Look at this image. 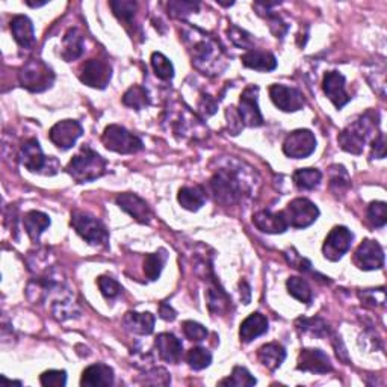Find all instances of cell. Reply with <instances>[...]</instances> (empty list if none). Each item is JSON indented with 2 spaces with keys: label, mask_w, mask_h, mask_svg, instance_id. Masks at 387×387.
I'll return each instance as SVG.
<instances>
[{
  "label": "cell",
  "mask_w": 387,
  "mask_h": 387,
  "mask_svg": "<svg viewBox=\"0 0 387 387\" xmlns=\"http://www.w3.org/2000/svg\"><path fill=\"white\" fill-rule=\"evenodd\" d=\"M257 381L256 378L251 375L245 367L236 366L233 367V372L230 377L224 378L222 381H220L221 386H230V387H245V386H255Z\"/></svg>",
  "instance_id": "obj_37"
},
{
  "label": "cell",
  "mask_w": 387,
  "mask_h": 387,
  "mask_svg": "<svg viewBox=\"0 0 387 387\" xmlns=\"http://www.w3.org/2000/svg\"><path fill=\"white\" fill-rule=\"evenodd\" d=\"M124 327L129 331L135 333V335H151L153 330H155V317L150 312H129L126 313V317L123 319Z\"/></svg>",
  "instance_id": "obj_24"
},
{
  "label": "cell",
  "mask_w": 387,
  "mask_h": 387,
  "mask_svg": "<svg viewBox=\"0 0 387 387\" xmlns=\"http://www.w3.org/2000/svg\"><path fill=\"white\" fill-rule=\"evenodd\" d=\"M109 5L114 14L124 23H130L138 10V3L133 0H112Z\"/></svg>",
  "instance_id": "obj_39"
},
{
  "label": "cell",
  "mask_w": 387,
  "mask_h": 387,
  "mask_svg": "<svg viewBox=\"0 0 387 387\" xmlns=\"http://www.w3.org/2000/svg\"><path fill=\"white\" fill-rule=\"evenodd\" d=\"M367 218L375 227H384L387 222V206L384 202H374L367 208Z\"/></svg>",
  "instance_id": "obj_40"
},
{
  "label": "cell",
  "mask_w": 387,
  "mask_h": 387,
  "mask_svg": "<svg viewBox=\"0 0 387 387\" xmlns=\"http://www.w3.org/2000/svg\"><path fill=\"white\" fill-rule=\"evenodd\" d=\"M242 64L247 68L257 71H273L277 67V59L271 52L265 50H250L241 58Z\"/></svg>",
  "instance_id": "obj_25"
},
{
  "label": "cell",
  "mask_w": 387,
  "mask_h": 387,
  "mask_svg": "<svg viewBox=\"0 0 387 387\" xmlns=\"http://www.w3.org/2000/svg\"><path fill=\"white\" fill-rule=\"evenodd\" d=\"M372 156L377 159L386 158V141L383 133H378L372 142Z\"/></svg>",
  "instance_id": "obj_46"
},
{
  "label": "cell",
  "mask_w": 387,
  "mask_h": 387,
  "mask_svg": "<svg viewBox=\"0 0 387 387\" xmlns=\"http://www.w3.org/2000/svg\"><path fill=\"white\" fill-rule=\"evenodd\" d=\"M353 239H354V235L347 227L344 226L335 227L328 233L326 242H324V247H322L324 257L331 260V262H337V260H340L342 256H344L351 248Z\"/></svg>",
  "instance_id": "obj_10"
},
{
  "label": "cell",
  "mask_w": 387,
  "mask_h": 387,
  "mask_svg": "<svg viewBox=\"0 0 387 387\" xmlns=\"http://www.w3.org/2000/svg\"><path fill=\"white\" fill-rule=\"evenodd\" d=\"M114 384V369L103 363L88 366L84 374L80 386L85 387H106Z\"/></svg>",
  "instance_id": "obj_21"
},
{
  "label": "cell",
  "mask_w": 387,
  "mask_h": 387,
  "mask_svg": "<svg viewBox=\"0 0 387 387\" xmlns=\"http://www.w3.org/2000/svg\"><path fill=\"white\" fill-rule=\"evenodd\" d=\"M255 226L264 233L269 235H278V233H284L287 230V221L284 218L283 212H271V211H260L253 217Z\"/></svg>",
  "instance_id": "obj_20"
},
{
  "label": "cell",
  "mask_w": 387,
  "mask_h": 387,
  "mask_svg": "<svg viewBox=\"0 0 387 387\" xmlns=\"http://www.w3.org/2000/svg\"><path fill=\"white\" fill-rule=\"evenodd\" d=\"M23 224H24V230H26V233H28V236L33 242H38V238L41 233L50 226V218L43 212L31 211L24 215Z\"/></svg>",
  "instance_id": "obj_29"
},
{
  "label": "cell",
  "mask_w": 387,
  "mask_h": 387,
  "mask_svg": "<svg viewBox=\"0 0 387 387\" xmlns=\"http://www.w3.org/2000/svg\"><path fill=\"white\" fill-rule=\"evenodd\" d=\"M217 49H218L217 44H215L209 38L195 43L194 50H192V62L199 68H203V66H206L204 67V71H206L211 66L212 59L218 55Z\"/></svg>",
  "instance_id": "obj_30"
},
{
  "label": "cell",
  "mask_w": 387,
  "mask_h": 387,
  "mask_svg": "<svg viewBox=\"0 0 387 387\" xmlns=\"http://www.w3.org/2000/svg\"><path fill=\"white\" fill-rule=\"evenodd\" d=\"M286 286H287V292H289L295 300H298L305 304L312 303V300H313L312 287L309 286L308 282L304 280V278H301V277L287 278Z\"/></svg>",
  "instance_id": "obj_31"
},
{
  "label": "cell",
  "mask_w": 387,
  "mask_h": 387,
  "mask_svg": "<svg viewBox=\"0 0 387 387\" xmlns=\"http://www.w3.org/2000/svg\"><path fill=\"white\" fill-rule=\"evenodd\" d=\"M298 322L303 324L300 328H303V331H305V333H310L312 336L322 337L328 333L327 324L319 318H317V319H300Z\"/></svg>",
  "instance_id": "obj_42"
},
{
  "label": "cell",
  "mask_w": 387,
  "mask_h": 387,
  "mask_svg": "<svg viewBox=\"0 0 387 387\" xmlns=\"http://www.w3.org/2000/svg\"><path fill=\"white\" fill-rule=\"evenodd\" d=\"M199 6V3H192V2H171L169 3V11L173 13V15H176V13H180V11H189V13H192L195 8Z\"/></svg>",
  "instance_id": "obj_47"
},
{
  "label": "cell",
  "mask_w": 387,
  "mask_h": 387,
  "mask_svg": "<svg viewBox=\"0 0 387 387\" xmlns=\"http://www.w3.org/2000/svg\"><path fill=\"white\" fill-rule=\"evenodd\" d=\"M71 226L91 245H107L109 233L102 221L91 217L85 212L75 211L71 213Z\"/></svg>",
  "instance_id": "obj_4"
},
{
  "label": "cell",
  "mask_w": 387,
  "mask_h": 387,
  "mask_svg": "<svg viewBox=\"0 0 387 387\" xmlns=\"http://www.w3.org/2000/svg\"><path fill=\"white\" fill-rule=\"evenodd\" d=\"M20 160L26 169H29L31 173H41V169L47 167V158L44 156V153L40 147V142L31 138L26 141L22 150H20Z\"/></svg>",
  "instance_id": "obj_18"
},
{
  "label": "cell",
  "mask_w": 387,
  "mask_h": 387,
  "mask_svg": "<svg viewBox=\"0 0 387 387\" xmlns=\"http://www.w3.org/2000/svg\"><path fill=\"white\" fill-rule=\"evenodd\" d=\"M229 35H230V40L239 47L248 49L253 46V41H251L250 35L245 31H241L239 28H236V26H232V29H229Z\"/></svg>",
  "instance_id": "obj_45"
},
{
  "label": "cell",
  "mask_w": 387,
  "mask_h": 387,
  "mask_svg": "<svg viewBox=\"0 0 387 387\" xmlns=\"http://www.w3.org/2000/svg\"><path fill=\"white\" fill-rule=\"evenodd\" d=\"M322 180V173L317 168H301L294 173V182L300 189L310 191L314 189Z\"/></svg>",
  "instance_id": "obj_33"
},
{
  "label": "cell",
  "mask_w": 387,
  "mask_h": 387,
  "mask_svg": "<svg viewBox=\"0 0 387 387\" xmlns=\"http://www.w3.org/2000/svg\"><path fill=\"white\" fill-rule=\"evenodd\" d=\"M165 262H167V251L165 250H159V251H156V253H151V255L146 256V260H144V273H146L149 280H151V282L158 280L162 269H164Z\"/></svg>",
  "instance_id": "obj_32"
},
{
  "label": "cell",
  "mask_w": 387,
  "mask_h": 387,
  "mask_svg": "<svg viewBox=\"0 0 387 387\" xmlns=\"http://www.w3.org/2000/svg\"><path fill=\"white\" fill-rule=\"evenodd\" d=\"M119 208L124 212H128L132 218L137 220L138 222L149 224L151 220V211L149 204L144 202L139 195L133 192H124L116 195L115 199Z\"/></svg>",
  "instance_id": "obj_17"
},
{
  "label": "cell",
  "mask_w": 387,
  "mask_h": 387,
  "mask_svg": "<svg viewBox=\"0 0 387 387\" xmlns=\"http://www.w3.org/2000/svg\"><path fill=\"white\" fill-rule=\"evenodd\" d=\"M296 369L303 372L312 374H327L333 371V365L330 362V357L318 348H305L301 349L298 356V363Z\"/></svg>",
  "instance_id": "obj_15"
},
{
  "label": "cell",
  "mask_w": 387,
  "mask_h": 387,
  "mask_svg": "<svg viewBox=\"0 0 387 387\" xmlns=\"http://www.w3.org/2000/svg\"><path fill=\"white\" fill-rule=\"evenodd\" d=\"M268 331V319L262 313H251L250 317L241 324L239 328V337L242 342H253L256 337L265 335Z\"/></svg>",
  "instance_id": "obj_22"
},
{
  "label": "cell",
  "mask_w": 387,
  "mask_h": 387,
  "mask_svg": "<svg viewBox=\"0 0 387 387\" xmlns=\"http://www.w3.org/2000/svg\"><path fill=\"white\" fill-rule=\"evenodd\" d=\"M97 284L100 287V292L103 294L105 298L107 300H114L123 292L121 284L116 280H114L112 277H106V275L98 277Z\"/></svg>",
  "instance_id": "obj_41"
},
{
  "label": "cell",
  "mask_w": 387,
  "mask_h": 387,
  "mask_svg": "<svg viewBox=\"0 0 387 387\" xmlns=\"http://www.w3.org/2000/svg\"><path fill=\"white\" fill-rule=\"evenodd\" d=\"M179 203L182 204V208L191 212H197L202 206L206 203V191L199 186H183L179 191Z\"/></svg>",
  "instance_id": "obj_28"
},
{
  "label": "cell",
  "mask_w": 387,
  "mask_h": 387,
  "mask_svg": "<svg viewBox=\"0 0 387 387\" xmlns=\"http://www.w3.org/2000/svg\"><path fill=\"white\" fill-rule=\"evenodd\" d=\"M123 103L126 106L133 107V109H137V111L144 109V107L150 105V97H149L147 89L139 85L130 86L123 96Z\"/></svg>",
  "instance_id": "obj_34"
},
{
  "label": "cell",
  "mask_w": 387,
  "mask_h": 387,
  "mask_svg": "<svg viewBox=\"0 0 387 387\" xmlns=\"http://www.w3.org/2000/svg\"><path fill=\"white\" fill-rule=\"evenodd\" d=\"M107 162L98 155L91 147L84 146L77 155L70 160L67 165V173L73 177L77 183L93 182L106 174Z\"/></svg>",
  "instance_id": "obj_1"
},
{
  "label": "cell",
  "mask_w": 387,
  "mask_h": 387,
  "mask_svg": "<svg viewBox=\"0 0 387 387\" xmlns=\"http://www.w3.org/2000/svg\"><path fill=\"white\" fill-rule=\"evenodd\" d=\"M375 119L372 112H366L365 115L360 116L357 121L353 124H349L347 129L342 130L339 135V146L342 150H345L348 153H353V155H360L363 151L365 144L369 138V135L375 128Z\"/></svg>",
  "instance_id": "obj_2"
},
{
  "label": "cell",
  "mask_w": 387,
  "mask_h": 387,
  "mask_svg": "<svg viewBox=\"0 0 387 387\" xmlns=\"http://www.w3.org/2000/svg\"><path fill=\"white\" fill-rule=\"evenodd\" d=\"M317 150V138L310 130L300 129L287 135L283 142V151L292 159H304Z\"/></svg>",
  "instance_id": "obj_8"
},
{
  "label": "cell",
  "mask_w": 387,
  "mask_h": 387,
  "mask_svg": "<svg viewBox=\"0 0 387 387\" xmlns=\"http://www.w3.org/2000/svg\"><path fill=\"white\" fill-rule=\"evenodd\" d=\"M20 84L31 93L46 91L52 86L55 75L41 59H31L20 70Z\"/></svg>",
  "instance_id": "obj_3"
},
{
  "label": "cell",
  "mask_w": 387,
  "mask_h": 387,
  "mask_svg": "<svg viewBox=\"0 0 387 387\" xmlns=\"http://www.w3.org/2000/svg\"><path fill=\"white\" fill-rule=\"evenodd\" d=\"M200 107H202V109H204V107H208V109H206V116H208V115L215 114V111H217V103L212 100L211 96H204L202 103H200Z\"/></svg>",
  "instance_id": "obj_48"
},
{
  "label": "cell",
  "mask_w": 387,
  "mask_h": 387,
  "mask_svg": "<svg viewBox=\"0 0 387 387\" xmlns=\"http://www.w3.org/2000/svg\"><path fill=\"white\" fill-rule=\"evenodd\" d=\"M257 86H247L239 98L238 114L241 116L242 124L248 126V128H259V126L264 124V116L260 114L257 105Z\"/></svg>",
  "instance_id": "obj_11"
},
{
  "label": "cell",
  "mask_w": 387,
  "mask_h": 387,
  "mask_svg": "<svg viewBox=\"0 0 387 387\" xmlns=\"http://www.w3.org/2000/svg\"><path fill=\"white\" fill-rule=\"evenodd\" d=\"M183 331L185 336L189 340H195V342H202L206 337H208V330H206L202 324L194 322V321H186L183 322Z\"/></svg>",
  "instance_id": "obj_44"
},
{
  "label": "cell",
  "mask_w": 387,
  "mask_h": 387,
  "mask_svg": "<svg viewBox=\"0 0 387 387\" xmlns=\"http://www.w3.org/2000/svg\"><path fill=\"white\" fill-rule=\"evenodd\" d=\"M269 96H271V100L278 109L284 112L300 111L305 103L304 96L300 89L284 85H273L269 88Z\"/></svg>",
  "instance_id": "obj_14"
},
{
  "label": "cell",
  "mask_w": 387,
  "mask_h": 387,
  "mask_svg": "<svg viewBox=\"0 0 387 387\" xmlns=\"http://www.w3.org/2000/svg\"><path fill=\"white\" fill-rule=\"evenodd\" d=\"M160 317L167 319V321H174L176 318V312L169 308L168 304H162L160 305Z\"/></svg>",
  "instance_id": "obj_49"
},
{
  "label": "cell",
  "mask_w": 387,
  "mask_h": 387,
  "mask_svg": "<svg viewBox=\"0 0 387 387\" xmlns=\"http://www.w3.org/2000/svg\"><path fill=\"white\" fill-rule=\"evenodd\" d=\"M11 32L13 37L20 47L31 49L35 44L33 24L26 15H15L11 20Z\"/></svg>",
  "instance_id": "obj_23"
},
{
  "label": "cell",
  "mask_w": 387,
  "mask_h": 387,
  "mask_svg": "<svg viewBox=\"0 0 387 387\" xmlns=\"http://www.w3.org/2000/svg\"><path fill=\"white\" fill-rule=\"evenodd\" d=\"M84 128L76 120H62L50 129V141L61 150H68L82 137Z\"/></svg>",
  "instance_id": "obj_13"
},
{
  "label": "cell",
  "mask_w": 387,
  "mask_h": 387,
  "mask_svg": "<svg viewBox=\"0 0 387 387\" xmlns=\"http://www.w3.org/2000/svg\"><path fill=\"white\" fill-rule=\"evenodd\" d=\"M322 89L337 109H342L351 100V96L345 89V77L339 71H328V73H326L322 80Z\"/></svg>",
  "instance_id": "obj_16"
},
{
  "label": "cell",
  "mask_w": 387,
  "mask_h": 387,
  "mask_svg": "<svg viewBox=\"0 0 387 387\" xmlns=\"http://www.w3.org/2000/svg\"><path fill=\"white\" fill-rule=\"evenodd\" d=\"M102 142L107 150L121 153V155H133L144 147L142 141L138 137H135L133 133L119 124L107 126L102 135Z\"/></svg>",
  "instance_id": "obj_5"
},
{
  "label": "cell",
  "mask_w": 387,
  "mask_h": 387,
  "mask_svg": "<svg viewBox=\"0 0 387 387\" xmlns=\"http://www.w3.org/2000/svg\"><path fill=\"white\" fill-rule=\"evenodd\" d=\"M211 188H212L215 200L224 206H230L233 203H236L242 195L241 182L235 174L230 173L227 169H221L212 177Z\"/></svg>",
  "instance_id": "obj_6"
},
{
  "label": "cell",
  "mask_w": 387,
  "mask_h": 387,
  "mask_svg": "<svg viewBox=\"0 0 387 387\" xmlns=\"http://www.w3.org/2000/svg\"><path fill=\"white\" fill-rule=\"evenodd\" d=\"M354 264L363 271H374L384 265V251L377 241L365 239L356 250Z\"/></svg>",
  "instance_id": "obj_12"
},
{
  "label": "cell",
  "mask_w": 387,
  "mask_h": 387,
  "mask_svg": "<svg viewBox=\"0 0 387 387\" xmlns=\"http://www.w3.org/2000/svg\"><path fill=\"white\" fill-rule=\"evenodd\" d=\"M62 44H64V50H62V58H64L67 62L76 61L77 58L82 56L84 53V35L77 28H71L67 31V33L64 35V40H62Z\"/></svg>",
  "instance_id": "obj_27"
},
{
  "label": "cell",
  "mask_w": 387,
  "mask_h": 387,
  "mask_svg": "<svg viewBox=\"0 0 387 387\" xmlns=\"http://www.w3.org/2000/svg\"><path fill=\"white\" fill-rule=\"evenodd\" d=\"M287 226L295 229H305L318 220L319 209L308 199H295L283 211Z\"/></svg>",
  "instance_id": "obj_7"
},
{
  "label": "cell",
  "mask_w": 387,
  "mask_h": 387,
  "mask_svg": "<svg viewBox=\"0 0 387 387\" xmlns=\"http://www.w3.org/2000/svg\"><path fill=\"white\" fill-rule=\"evenodd\" d=\"M257 358L266 369H269V371H275V369L280 367L284 362L286 349L280 344L273 342V344H266L259 348Z\"/></svg>",
  "instance_id": "obj_26"
},
{
  "label": "cell",
  "mask_w": 387,
  "mask_h": 387,
  "mask_svg": "<svg viewBox=\"0 0 387 387\" xmlns=\"http://www.w3.org/2000/svg\"><path fill=\"white\" fill-rule=\"evenodd\" d=\"M155 345L158 348L159 357L167 363H179L183 354V345L174 335L171 333H160L156 337Z\"/></svg>",
  "instance_id": "obj_19"
},
{
  "label": "cell",
  "mask_w": 387,
  "mask_h": 387,
  "mask_svg": "<svg viewBox=\"0 0 387 387\" xmlns=\"http://www.w3.org/2000/svg\"><path fill=\"white\" fill-rule=\"evenodd\" d=\"M351 186V180L344 167H333L330 177V189L336 197L344 195Z\"/></svg>",
  "instance_id": "obj_36"
},
{
  "label": "cell",
  "mask_w": 387,
  "mask_h": 387,
  "mask_svg": "<svg viewBox=\"0 0 387 387\" xmlns=\"http://www.w3.org/2000/svg\"><path fill=\"white\" fill-rule=\"evenodd\" d=\"M151 67L155 70V75L162 80H169L174 76V67L171 61L159 52H155L151 55Z\"/></svg>",
  "instance_id": "obj_38"
},
{
  "label": "cell",
  "mask_w": 387,
  "mask_h": 387,
  "mask_svg": "<svg viewBox=\"0 0 387 387\" xmlns=\"http://www.w3.org/2000/svg\"><path fill=\"white\" fill-rule=\"evenodd\" d=\"M186 362L194 371H202V369H206L212 363V354L206 348L195 347L188 351Z\"/></svg>",
  "instance_id": "obj_35"
},
{
  "label": "cell",
  "mask_w": 387,
  "mask_h": 387,
  "mask_svg": "<svg viewBox=\"0 0 387 387\" xmlns=\"http://www.w3.org/2000/svg\"><path fill=\"white\" fill-rule=\"evenodd\" d=\"M44 387H64L67 384V372L66 371H47L40 378Z\"/></svg>",
  "instance_id": "obj_43"
},
{
  "label": "cell",
  "mask_w": 387,
  "mask_h": 387,
  "mask_svg": "<svg viewBox=\"0 0 387 387\" xmlns=\"http://www.w3.org/2000/svg\"><path fill=\"white\" fill-rule=\"evenodd\" d=\"M112 76V68L109 66V62H106L103 59H88L80 70V82L97 88V89H105L109 84Z\"/></svg>",
  "instance_id": "obj_9"
}]
</instances>
